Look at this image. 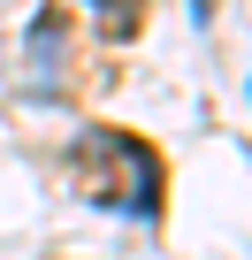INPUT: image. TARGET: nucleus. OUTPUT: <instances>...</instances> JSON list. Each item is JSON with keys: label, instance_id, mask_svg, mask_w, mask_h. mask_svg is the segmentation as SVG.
<instances>
[{"label": "nucleus", "instance_id": "f257e3e1", "mask_svg": "<svg viewBox=\"0 0 252 260\" xmlns=\"http://www.w3.org/2000/svg\"><path fill=\"white\" fill-rule=\"evenodd\" d=\"M107 31L130 39V31H138V0H107Z\"/></svg>", "mask_w": 252, "mask_h": 260}]
</instances>
